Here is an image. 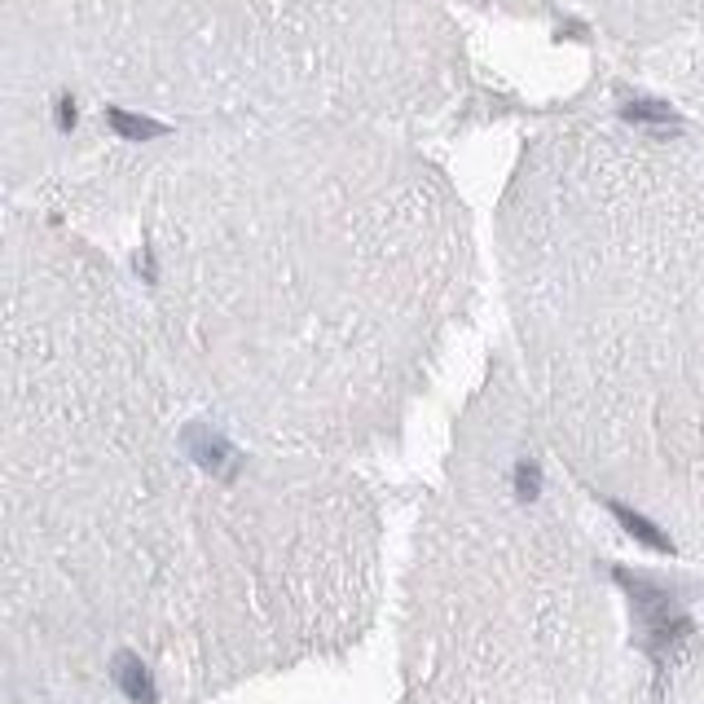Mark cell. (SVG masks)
Returning <instances> with one entry per match:
<instances>
[{
	"instance_id": "7",
	"label": "cell",
	"mask_w": 704,
	"mask_h": 704,
	"mask_svg": "<svg viewBox=\"0 0 704 704\" xmlns=\"http://www.w3.org/2000/svg\"><path fill=\"white\" fill-rule=\"evenodd\" d=\"M58 128H75V102L71 97H58Z\"/></svg>"
},
{
	"instance_id": "5",
	"label": "cell",
	"mask_w": 704,
	"mask_h": 704,
	"mask_svg": "<svg viewBox=\"0 0 704 704\" xmlns=\"http://www.w3.org/2000/svg\"><path fill=\"white\" fill-rule=\"evenodd\" d=\"M625 119H630V124H674V110H669L665 102H647V97H638V102H630L621 110Z\"/></svg>"
},
{
	"instance_id": "6",
	"label": "cell",
	"mask_w": 704,
	"mask_h": 704,
	"mask_svg": "<svg viewBox=\"0 0 704 704\" xmlns=\"http://www.w3.org/2000/svg\"><path fill=\"white\" fill-rule=\"evenodd\" d=\"M537 489H542V471H537V462H520V467H515V493L528 502V498H537Z\"/></svg>"
},
{
	"instance_id": "4",
	"label": "cell",
	"mask_w": 704,
	"mask_h": 704,
	"mask_svg": "<svg viewBox=\"0 0 704 704\" xmlns=\"http://www.w3.org/2000/svg\"><path fill=\"white\" fill-rule=\"evenodd\" d=\"M106 119H110V128H115L119 137H128V141H146V137H159V132H163L154 119H137V115H128V110H119V106H110Z\"/></svg>"
},
{
	"instance_id": "3",
	"label": "cell",
	"mask_w": 704,
	"mask_h": 704,
	"mask_svg": "<svg viewBox=\"0 0 704 704\" xmlns=\"http://www.w3.org/2000/svg\"><path fill=\"white\" fill-rule=\"evenodd\" d=\"M612 506V515L625 524V533H634L643 546H656V550H669V537L660 533V528L652 524V520H643L638 511H630V506H621V502H608Z\"/></svg>"
},
{
	"instance_id": "2",
	"label": "cell",
	"mask_w": 704,
	"mask_h": 704,
	"mask_svg": "<svg viewBox=\"0 0 704 704\" xmlns=\"http://www.w3.org/2000/svg\"><path fill=\"white\" fill-rule=\"evenodd\" d=\"M185 445H190V454L203 462V467H225V462L234 458V449L216 432H203V427H190V432H185Z\"/></svg>"
},
{
	"instance_id": "1",
	"label": "cell",
	"mask_w": 704,
	"mask_h": 704,
	"mask_svg": "<svg viewBox=\"0 0 704 704\" xmlns=\"http://www.w3.org/2000/svg\"><path fill=\"white\" fill-rule=\"evenodd\" d=\"M110 674H115L119 691H124L132 704H154V700H159V691H154V678H150V669L141 665V656L119 652L115 660H110Z\"/></svg>"
}]
</instances>
